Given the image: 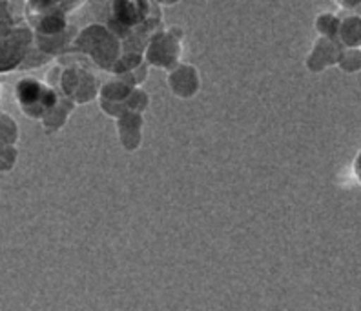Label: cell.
Wrapping results in <instances>:
<instances>
[{"label": "cell", "instance_id": "6da1fadb", "mask_svg": "<svg viewBox=\"0 0 361 311\" xmlns=\"http://www.w3.org/2000/svg\"><path fill=\"white\" fill-rule=\"evenodd\" d=\"M31 44V31L23 20L0 17V71L17 68L26 58Z\"/></svg>", "mask_w": 361, "mask_h": 311}, {"label": "cell", "instance_id": "7a4b0ae2", "mask_svg": "<svg viewBox=\"0 0 361 311\" xmlns=\"http://www.w3.org/2000/svg\"><path fill=\"white\" fill-rule=\"evenodd\" d=\"M82 0H27L26 17L40 35L64 30V18L79 8Z\"/></svg>", "mask_w": 361, "mask_h": 311}, {"label": "cell", "instance_id": "3957f363", "mask_svg": "<svg viewBox=\"0 0 361 311\" xmlns=\"http://www.w3.org/2000/svg\"><path fill=\"white\" fill-rule=\"evenodd\" d=\"M15 95H17V101L24 113L33 117V119L44 117L57 102L51 89L35 79L20 80L17 84Z\"/></svg>", "mask_w": 361, "mask_h": 311}, {"label": "cell", "instance_id": "277c9868", "mask_svg": "<svg viewBox=\"0 0 361 311\" xmlns=\"http://www.w3.org/2000/svg\"><path fill=\"white\" fill-rule=\"evenodd\" d=\"M341 49H343V46L339 44V40L322 37L314 46L312 53L309 55L307 66L312 71H322L329 66H334V64H338Z\"/></svg>", "mask_w": 361, "mask_h": 311}, {"label": "cell", "instance_id": "5b68a950", "mask_svg": "<svg viewBox=\"0 0 361 311\" xmlns=\"http://www.w3.org/2000/svg\"><path fill=\"white\" fill-rule=\"evenodd\" d=\"M338 40L343 48H360L361 44V15L353 13L339 20Z\"/></svg>", "mask_w": 361, "mask_h": 311}, {"label": "cell", "instance_id": "8992f818", "mask_svg": "<svg viewBox=\"0 0 361 311\" xmlns=\"http://www.w3.org/2000/svg\"><path fill=\"white\" fill-rule=\"evenodd\" d=\"M18 139V127L9 115L0 111V149L15 146Z\"/></svg>", "mask_w": 361, "mask_h": 311}, {"label": "cell", "instance_id": "52a82bcc", "mask_svg": "<svg viewBox=\"0 0 361 311\" xmlns=\"http://www.w3.org/2000/svg\"><path fill=\"white\" fill-rule=\"evenodd\" d=\"M338 66L347 73L361 70V49L360 48H343L338 58Z\"/></svg>", "mask_w": 361, "mask_h": 311}, {"label": "cell", "instance_id": "ba28073f", "mask_svg": "<svg viewBox=\"0 0 361 311\" xmlns=\"http://www.w3.org/2000/svg\"><path fill=\"white\" fill-rule=\"evenodd\" d=\"M339 20L341 18L334 13H323L317 17L316 26L322 33V37H329V39L338 40V30H339Z\"/></svg>", "mask_w": 361, "mask_h": 311}, {"label": "cell", "instance_id": "9c48e42d", "mask_svg": "<svg viewBox=\"0 0 361 311\" xmlns=\"http://www.w3.org/2000/svg\"><path fill=\"white\" fill-rule=\"evenodd\" d=\"M17 160V149L15 146H8V148L0 149V171H9L15 166Z\"/></svg>", "mask_w": 361, "mask_h": 311}, {"label": "cell", "instance_id": "30bf717a", "mask_svg": "<svg viewBox=\"0 0 361 311\" xmlns=\"http://www.w3.org/2000/svg\"><path fill=\"white\" fill-rule=\"evenodd\" d=\"M336 2L348 11H357L361 8V0H336Z\"/></svg>", "mask_w": 361, "mask_h": 311}, {"label": "cell", "instance_id": "8fae6325", "mask_svg": "<svg viewBox=\"0 0 361 311\" xmlns=\"http://www.w3.org/2000/svg\"><path fill=\"white\" fill-rule=\"evenodd\" d=\"M353 171H354V177H356V180L361 184V149H360V153L356 155V158H354Z\"/></svg>", "mask_w": 361, "mask_h": 311}, {"label": "cell", "instance_id": "7c38bea8", "mask_svg": "<svg viewBox=\"0 0 361 311\" xmlns=\"http://www.w3.org/2000/svg\"><path fill=\"white\" fill-rule=\"evenodd\" d=\"M360 48H361V44H360Z\"/></svg>", "mask_w": 361, "mask_h": 311}]
</instances>
